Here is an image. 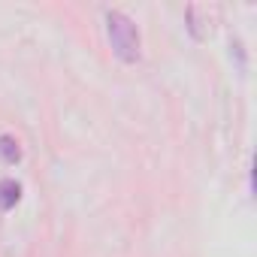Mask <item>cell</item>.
<instances>
[{
  "label": "cell",
  "instance_id": "cell-1",
  "mask_svg": "<svg viewBox=\"0 0 257 257\" xmlns=\"http://www.w3.org/2000/svg\"><path fill=\"white\" fill-rule=\"evenodd\" d=\"M106 37H109V46L118 55V61H124V64L140 61V31L124 13H118V10L106 13Z\"/></svg>",
  "mask_w": 257,
  "mask_h": 257
},
{
  "label": "cell",
  "instance_id": "cell-2",
  "mask_svg": "<svg viewBox=\"0 0 257 257\" xmlns=\"http://www.w3.org/2000/svg\"><path fill=\"white\" fill-rule=\"evenodd\" d=\"M19 197H22V185L16 179H4V182H0V209H4V212H10L19 203Z\"/></svg>",
  "mask_w": 257,
  "mask_h": 257
},
{
  "label": "cell",
  "instance_id": "cell-3",
  "mask_svg": "<svg viewBox=\"0 0 257 257\" xmlns=\"http://www.w3.org/2000/svg\"><path fill=\"white\" fill-rule=\"evenodd\" d=\"M0 158H4L7 164H19L22 161V149H19V143H16V137H0Z\"/></svg>",
  "mask_w": 257,
  "mask_h": 257
}]
</instances>
